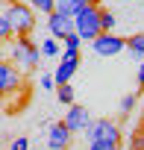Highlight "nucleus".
Wrapping results in <instances>:
<instances>
[{
    "instance_id": "16",
    "label": "nucleus",
    "mask_w": 144,
    "mask_h": 150,
    "mask_svg": "<svg viewBox=\"0 0 144 150\" xmlns=\"http://www.w3.org/2000/svg\"><path fill=\"white\" fill-rule=\"evenodd\" d=\"M27 3H30L32 9H38V12H44V15H50V12L56 9V0H27Z\"/></svg>"
},
{
    "instance_id": "13",
    "label": "nucleus",
    "mask_w": 144,
    "mask_h": 150,
    "mask_svg": "<svg viewBox=\"0 0 144 150\" xmlns=\"http://www.w3.org/2000/svg\"><path fill=\"white\" fill-rule=\"evenodd\" d=\"M56 97H59V103L71 106V103H74V86H71V83H59L56 86Z\"/></svg>"
},
{
    "instance_id": "9",
    "label": "nucleus",
    "mask_w": 144,
    "mask_h": 150,
    "mask_svg": "<svg viewBox=\"0 0 144 150\" xmlns=\"http://www.w3.org/2000/svg\"><path fill=\"white\" fill-rule=\"evenodd\" d=\"M21 71L12 65V62H0V94H9V91H18L21 88Z\"/></svg>"
},
{
    "instance_id": "10",
    "label": "nucleus",
    "mask_w": 144,
    "mask_h": 150,
    "mask_svg": "<svg viewBox=\"0 0 144 150\" xmlns=\"http://www.w3.org/2000/svg\"><path fill=\"white\" fill-rule=\"evenodd\" d=\"M71 129L59 121V124H53L50 129H47V150H68L71 147Z\"/></svg>"
},
{
    "instance_id": "21",
    "label": "nucleus",
    "mask_w": 144,
    "mask_h": 150,
    "mask_svg": "<svg viewBox=\"0 0 144 150\" xmlns=\"http://www.w3.org/2000/svg\"><path fill=\"white\" fill-rule=\"evenodd\" d=\"M132 150H144V132H141V129H138L135 138H132Z\"/></svg>"
},
{
    "instance_id": "11",
    "label": "nucleus",
    "mask_w": 144,
    "mask_h": 150,
    "mask_svg": "<svg viewBox=\"0 0 144 150\" xmlns=\"http://www.w3.org/2000/svg\"><path fill=\"white\" fill-rule=\"evenodd\" d=\"M124 50H129V53H132V56L141 62V59H144V33H135V35H129Z\"/></svg>"
},
{
    "instance_id": "5",
    "label": "nucleus",
    "mask_w": 144,
    "mask_h": 150,
    "mask_svg": "<svg viewBox=\"0 0 144 150\" xmlns=\"http://www.w3.org/2000/svg\"><path fill=\"white\" fill-rule=\"evenodd\" d=\"M88 44H91V53H94V56L109 59V56H118V53L126 47V38H121V35H115V33H100V35L91 38Z\"/></svg>"
},
{
    "instance_id": "15",
    "label": "nucleus",
    "mask_w": 144,
    "mask_h": 150,
    "mask_svg": "<svg viewBox=\"0 0 144 150\" xmlns=\"http://www.w3.org/2000/svg\"><path fill=\"white\" fill-rule=\"evenodd\" d=\"M115 21H118V18H115L109 9L100 6V30H103V33H112V30H115Z\"/></svg>"
},
{
    "instance_id": "22",
    "label": "nucleus",
    "mask_w": 144,
    "mask_h": 150,
    "mask_svg": "<svg viewBox=\"0 0 144 150\" xmlns=\"http://www.w3.org/2000/svg\"><path fill=\"white\" fill-rule=\"evenodd\" d=\"M115 144H106V141H88V150H112Z\"/></svg>"
},
{
    "instance_id": "26",
    "label": "nucleus",
    "mask_w": 144,
    "mask_h": 150,
    "mask_svg": "<svg viewBox=\"0 0 144 150\" xmlns=\"http://www.w3.org/2000/svg\"><path fill=\"white\" fill-rule=\"evenodd\" d=\"M112 150H121V147H118V144H115V147H112Z\"/></svg>"
},
{
    "instance_id": "18",
    "label": "nucleus",
    "mask_w": 144,
    "mask_h": 150,
    "mask_svg": "<svg viewBox=\"0 0 144 150\" xmlns=\"http://www.w3.org/2000/svg\"><path fill=\"white\" fill-rule=\"evenodd\" d=\"M12 35H15V33H12V27L6 24V18H3V15H0V44H6Z\"/></svg>"
},
{
    "instance_id": "23",
    "label": "nucleus",
    "mask_w": 144,
    "mask_h": 150,
    "mask_svg": "<svg viewBox=\"0 0 144 150\" xmlns=\"http://www.w3.org/2000/svg\"><path fill=\"white\" fill-rule=\"evenodd\" d=\"M41 88H56V80H53V74H44V77H41Z\"/></svg>"
},
{
    "instance_id": "4",
    "label": "nucleus",
    "mask_w": 144,
    "mask_h": 150,
    "mask_svg": "<svg viewBox=\"0 0 144 150\" xmlns=\"http://www.w3.org/2000/svg\"><path fill=\"white\" fill-rule=\"evenodd\" d=\"M88 141H106V144H121V127L112 118H94L85 127Z\"/></svg>"
},
{
    "instance_id": "17",
    "label": "nucleus",
    "mask_w": 144,
    "mask_h": 150,
    "mask_svg": "<svg viewBox=\"0 0 144 150\" xmlns=\"http://www.w3.org/2000/svg\"><path fill=\"white\" fill-rule=\"evenodd\" d=\"M62 44H65V50H80L83 38H80L77 33H71V35H65V38H62Z\"/></svg>"
},
{
    "instance_id": "14",
    "label": "nucleus",
    "mask_w": 144,
    "mask_h": 150,
    "mask_svg": "<svg viewBox=\"0 0 144 150\" xmlns=\"http://www.w3.org/2000/svg\"><path fill=\"white\" fill-rule=\"evenodd\" d=\"M80 6L83 0H56V12H65V15H74Z\"/></svg>"
},
{
    "instance_id": "6",
    "label": "nucleus",
    "mask_w": 144,
    "mask_h": 150,
    "mask_svg": "<svg viewBox=\"0 0 144 150\" xmlns=\"http://www.w3.org/2000/svg\"><path fill=\"white\" fill-rule=\"evenodd\" d=\"M77 68H80V50H65V53H62V62H59V68H56V74H53L56 86H59V83H71V80H74V74H77Z\"/></svg>"
},
{
    "instance_id": "3",
    "label": "nucleus",
    "mask_w": 144,
    "mask_h": 150,
    "mask_svg": "<svg viewBox=\"0 0 144 150\" xmlns=\"http://www.w3.org/2000/svg\"><path fill=\"white\" fill-rule=\"evenodd\" d=\"M38 62H41L38 44L30 41V35H18V38L12 41V65H15V68L32 71V68H38Z\"/></svg>"
},
{
    "instance_id": "7",
    "label": "nucleus",
    "mask_w": 144,
    "mask_h": 150,
    "mask_svg": "<svg viewBox=\"0 0 144 150\" xmlns=\"http://www.w3.org/2000/svg\"><path fill=\"white\" fill-rule=\"evenodd\" d=\"M47 33L53 35V38H65V35H71V33H74V18H71V15H65V12H50L47 15Z\"/></svg>"
},
{
    "instance_id": "19",
    "label": "nucleus",
    "mask_w": 144,
    "mask_h": 150,
    "mask_svg": "<svg viewBox=\"0 0 144 150\" xmlns=\"http://www.w3.org/2000/svg\"><path fill=\"white\" fill-rule=\"evenodd\" d=\"M135 100H138L135 94H126V97L121 100V112H132V109H135Z\"/></svg>"
},
{
    "instance_id": "2",
    "label": "nucleus",
    "mask_w": 144,
    "mask_h": 150,
    "mask_svg": "<svg viewBox=\"0 0 144 150\" xmlns=\"http://www.w3.org/2000/svg\"><path fill=\"white\" fill-rule=\"evenodd\" d=\"M0 15L6 18V24L12 27V33H15V35H30V33L35 30L32 6H30V3H24V0H9Z\"/></svg>"
},
{
    "instance_id": "20",
    "label": "nucleus",
    "mask_w": 144,
    "mask_h": 150,
    "mask_svg": "<svg viewBox=\"0 0 144 150\" xmlns=\"http://www.w3.org/2000/svg\"><path fill=\"white\" fill-rule=\"evenodd\" d=\"M9 150H30V138H27V135H21V138H15Z\"/></svg>"
},
{
    "instance_id": "25",
    "label": "nucleus",
    "mask_w": 144,
    "mask_h": 150,
    "mask_svg": "<svg viewBox=\"0 0 144 150\" xmlns=\"http://www.w3.org/2000/svg\"><path fill=\"white\" fill-rule=\"evenodd\" d=\"M83 3H94V0H83Z\"/></svg>"
},
{
    "instance_id": "27",
    "label": "nucleus",
    "mask_w": 144,
    "mask_h": 150,
    "mask_svg": "<svg viewBox=\"0 0 144 150\" xmlns=\"http://www.w3.org/2000/svg\"><path fill=\"white\" fill-rule=\"evenodd\" d=\"M124 3H132V0H124Z\"/></svg>"
},
{
    "instance_id": "8",
    "label": "nucleus",
    "mask_w": 144,
    "mask_h": 150,
    "mask_svg": "<svg viewBox=\"0 0 144 150\" xmlns=\"http://www.w3.org/2000/svg\"><path fill=\"white\" fill-rule=\"evenodd\" d=\"M88 121H91V115H88V109L85 106H80V103H71L68 106V112H65V127L71 129V132H83L85 127H88Z\"/></svg>"
},
{
    "instance_id": "24",
    "label": "nucleus",
    "mask_w": 144,
    "mask_h": 150,
    "mask_svg": "<svg viewBox=\"0 0 144 150\" xmlns=\"http://www.w3.org/2000/svg\"><path fill=\"white\" fill-rule=\"evenodd\" d=\"M135 83H138V88H144V59H141V65H138V74H135Z\"/></svg>"
},
{
    "instance_id": "12",
    "label": "nucleus",
    "mask_w": 144,
    "mask_h": 150,
    "mask_svg": "<svg viewBox=\"0 0 144 150\" xmlns=\"http://www.w3.org/2000/svg\"><path fill=\"white\" fill-rule=\"evenodd\" d=\"M38 50H41V56H47V59H53V56H59L62 50H59V38H44L41 44H38Z\"/></svg>"
},
{
    "instance_id": "1",
    "label": "nucleus",
    "mask_w": 144,
    "mask_h": 150,
    "mask_svg": "<svg viewBox=\"0 0 144 150\" xmlns=\"http://www.w3.org/2000/svg\"><path fill=\"white\" fill-rule=\"evenodd\" d=\"M71 18H74V33L83 41H91V38H97L103 33L100 30V0H94V3H83Z\"/></svg>"
}]
</instances>
